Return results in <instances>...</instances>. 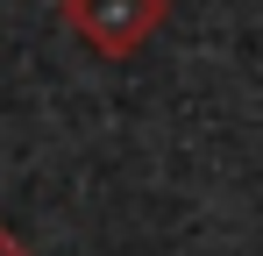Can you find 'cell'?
Here are the masks:
<instances>
[{"label":"cell","instance_id":"1","mask_svg":"<svg viewBox=\"0 0 263 256\" xmlns=\"http://www.w3.org/2000/svg\"><path fill=\"white\" fill-rule=\"evenodd\" d=\"M171 0H64V29L100 57H135L164 29Z\"/></svg>","mask_w":263,"mask_h":256},{"label":"cell","instance_id":"2","mask_svg":"<svg viewBox=\"0 0 263 256\" xmlns=\"http://www.w3.org/2000/svg\"><path fill=\"white\" fill-rule=\"evenodd\" d=\"M0 256H29V249H22V235H7V228H0Z\"/></svg>","mask_w":263,"mask_h":256}]
</instances>
